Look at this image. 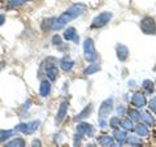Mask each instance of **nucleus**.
<instances>
[{
    "label": "nucleus",
    "mask_w": 156,
    "mask_h": 147,
    "mask_svg": "<svg viewBox=\"0 0 156 147\" xmlns=\"http://www.w3.org/2000/svg\"><path fill=\"white\" fill-rule=\"evenodd\" d=\"M68 103L66 102H64L62 104L58 107V109H57V113H56V122L57 124H60V122L64 120V117L66 116V113H68Z\"/></svg>",
    "instance_id": "12"
},
{
    "label": "nucleus",
    "mask_w": 156,
    "mask_h": 147,
    "mask_svg": "<svg viewBox=\"0 0 156 147\" xmlns=\"http://www.w3.org/2000/svg\"><path fill=\"white\" fill-rule=\"evenodd\" d=\"M120 129H122L124 131H131L134 130V124L130 119H122L120 122Z\"/></svg>",
    "instance_id": "15"
},
{
    "label": "nucleus",
    "mask_w": 156,
    "mask_h": 147,
    "mask_svg": "<svg viewBox=\"0 0 156 147\" xmlns=\"http://www.w3.org/2000/svg\"><path fill=\"white\" fill-rule=\"evenodd\" d=\"M116 112H117V115H119L120 117H122V116H125L126 112H128V109H126L125 107H124L122 104H121V106H119V107L116 108Z\"/></svg>",
    "instance_id": "28"
},
{
    "label": "nucleus",
    "mask_w": 156,
    "mask_h": 147,
    "mask_svg": "<svg viewBox=\"0 0 156 147\" xmlns=\"http://www.w3.org/2000/svg\"><path fill=\"white\" fill-rule=\"evenodd\" d=\"M3 147H26V142L21 137H17V138H13L8 141L7 143H4Z\"/></svg>",
    "instance_id": "13"
},
{
    "label": "nucleus",
    "mask_w": 156,
    "mask_h": 147,
    "mask_svg": "<svg viewBox=\"0 0 156 147\" xmlns=\"http://www.w3.org/2000/svg\"><path fill=\"white\" fill-rule=\"evenodd\" d=\"M83 134L80 133V131H77V134L74 135V138H73V147H81L82 146V141H83Z\"/></svg>",
    "instance_id": "25"
},
{
    "label": "nucleus",
    "mask_w": 156,
    "mask_h": 147,
    "mask_svg": "<svg viewBox=\"0 0 156 147\" xmlns=\"http://www.w3.org/2000/svg\"><path fill=\"white\" fill-rule=\"evenodd\" d=\"M140 120H142L143 124L147 125L148 128H151V126L154 125V117H152V115H151L150 112H144V113H140Z\"/></svg>",
    "instance_id": "17"
},
{
    "label": "nucleus",
    "mask_w": 156,
    "mask_h": 147,
    "mask_svg": "<svg viewBox=\"0 0 156 147\" xmlns=\"http://www.w3.org/2000/svg\"><path fill=\"white\" fill-rule=\"evenodd\" d=\"M111 18H112V14L111 13H108V12H104V13H100L99 16H98L94 21H92V27H95V29H98V27H103V26H105L107 23H108L109 21H111Z\"/></svg>",
    "instance_id": "3"
},
{
    "label": "nucleus",
    "mask_w": 156,
    "mask_h": 147,
    "mask_svg": "<svg viewBox=\"0 0 156 147\" xmlns=\"http://www.w3.org/2000/svg\"><path fill=\"white\" fill-rule=\"evenodd\" d=\"M13 137V130H0V143Z\"/></svg>",
    "instance_id": "24"
},
{
    "label": "nucleus",
    "mask_w": 156,
    "mask_h": 147,
    "mask_svg": "<svg viewBox=\"0 0 156 147\" xmlns=\"http://www.w3.org/2000/svg\"><path fill=\"white\" fill-rule=\"evenodd\" d=\"M39 125H41V121H31V122H27V124H20L16 126V130L17 131H21L22 134H33Z\"/></svg>",
    "instance_id": "2"
},
{
    "label": "nucleus",
    "mask_w": 156,
    "mask_h": 147,
    "mask_svg": "<svg viewBox=\"0 0 156 147\" xmlns=\"http://www.w3.org/2000/svg\"><path fill=\"white\" fill-rule=\"evenodd\" d=\"M77 131H80V133H82L85 137H89V138L95 135V129L92 128V125L87 124V122H81L77 128Z\"/></svg>",
    "instance_id": "6"
},
{
    "label": "nucleus",
    "mask_w": 156,
    "mask_h": 147,
    "mask_svg": "<svg viewBox=\"0 0 156 147\" xmlns=\"http://www.w3.org/2000/svg\"><path fill=\"white\" fill-rule=\"evenodd\" d=\"M46 73H47V77L50 78L51 81H55L56 78H57L58 70H57V68H56V66H53V65H52V66H50V68H48Z\"/></svg>",
    "instance_id": "21"
},
{
    "label": "nucleus",
    "mask_w": 156,
    "mask_h": 147,
    "mask_svg": "<svg viewBox=\"0 0 156 147\" xmlns=\"http://www.w3.org/2000/svg\"><path fill=\"white\" fill-rule=\"evenodd\" d=\"M73 65H74V63H73L72 60H69V59H62L61 60V68L64 69L65 72H69V70H72V68H73Z\"/></svg>",
    "instance_id": "22"
},
{
    "label": "nucleus",
    "mask_w": 156,
    "mask_h": 147,
    "mask_svg": "<svg viewBox=\"0 0 156 147\" xmlns=\"http://www.w3.org/2000/svg\"><path fill=\"white\" fill-rule=\"evenodd\" d=\"M64 38L66 39V41H74V42H78V38H77L76 29H73V27L66 29L65 33H64Z\"/></svg>",
    "instance_id": "18"
},
{
    "label": "nucleus",
    "mask_w": 156,
    "mask_h": 147,
    "mask_svg": "<svg viewBox=\"0 0 156 147\" xmlns=\"http://www.w3.org/2000/svg\"><path fill=\"white\" fill-rule=\"evenodd\" d=\"M31 147H43L41 139H34V141L31 142Z\"/></svg>",
    "instance_id": "30"
},
{
    "label": "nucleus",
    "mask_w": 156,
    "mask_h": 147,
    "mask_svg": "<svg viewBox=\"0 0 156 147\" xmlns=\"http://www.w3.org/2000/svg\"><path fill=\"white\" fill-rule=\"evenodd\" d=\"M148 107H150V109H151V111L156 113V98H152V99L148 102Z\"/></svg>",
    "instance_id": "29"
},
{
    "label": "nucleus",
    "mask_w": 156,
    "mask_h": 147,
    "mask_svg": "<svg viewBox=\"0 0 156 147\" xmlns=\"http://www.w3.org/2000/svg\"><path fill=\"white\" fill-rule=\"evenodd\" d=\"M126 143H128L130 147H143V141L140 137H138L136 134H130L128 135V141H126Z\"/></svg>",
    "instance_id": "11"
},
{
    "label": "nucleus",
    "mask_w": 156,
    "mask_h": 147,
    "mask_svg": "<svg viewBox=\"0 0 156 147\" xmlns=\"http://www.w3.org/2000/svg\"><path fill=\"white\" fill-rule=\"evenodd\" d=\"M86 147H96V145H92V143H91V145H87Z\"/></svg>",
    "instance_id": "33"
},
{
    "label": "nucleus",
    "mask_w": 156,
    "mask_h": 147,
    "mask_svg": "<svg viewBox=\"0 0 156 147\" xmlns=\"http://www.w3.org/2000/svg\"><path fill=\"white\" fill-rule=\"evenodd\" d=\"M112 106H113V99H107V100H104L103 102V104L100 106V109H99V112H100V119H105L107 117V115H109V112H111V109H112Z\"/></svg>",
    "instance_id": "8"
},
{
    "label": "nucleus",
    "mask_w": 156,
    "mask_h": 147,
    "mask_svg": "<svg viewBox=\"0 0 156 147\" xmlns=\"http://www.w3.org/2000/svg\"><path fill=\"white\" fill-rule=\"evenodd\" d=\"M120 122H121L120 117H119V116H113V117H112V119L109 120V124H108V125L115 130V129H119V128H120Z\"/></svg>",
    "instance_id": "26"
},
{
    "label": "nucleus",
    "mask_w": 156,
    "mask_h": 147,
    "mask_svg": "<svg viewBox=\"0 0 156 147\" xmlns=\"http://www.w3.org/2000/svg\"><path fill=\"white\" fill-rule=\"evenodd\" d=\"M83 52H85V57H86L87 61H94V60H96L98 53L95 51V46H94V42H92V39L87 38L86 41H85Z\"/></svg>",
    "instance_id": "1"
},
{
    "label": "nucleus",
    "mask_w": 156,
    "mask_h": 147,
    "mask_svg": "<svg viewBox=\"0 0 156 147\" xmlns=\"http://www.w3.org/2000/svg\"><path fill=\"white\" fill-rule=\"evenodd\" d=\"M4 22H5V17H4L3 14H0V26H2Z\"/></svg>",
    "instance_id": "31"
},
{
    "label": "nucleus",
    "mask_w": 156,
    "mask_h": 147,
    "mask_svg": "<svg viewBox=\"0 0 156 147\" xmlns=\"http://www.w3.org/2000/svg\"><path fill=\"white\" fill-rule=\"evenodd\" d=\"M128 56H129L128 48H126L125 46H122V45L117 46V57H119L121 61H125L126 59H128Z\"/></svg>",
    "instance_id": "16"
},
{
    "label": "nucleus",
    "mask_w": 156,
    "mask_h": 147,
    "mask_svg": "<svg viewBox=\"0 0 156 147\" xmlns=\"http://www.w3.org/2000/svg\"><path fill=\"white\" fill-rule=\"evenodd\" d=\"M99 69H100L99 64H98V63H92V64H90L85 69V74H94V73H96Z\"/></svg>",
    "instance_id": "23"
},
{
    "label": "nucleus",
    "mask_w": 156,
    "mask_h": 147,
    "mask_svg": "<svg viewBox=\"0 0 156 147\" xmlns=\"http://www.w3.org/2000/svg\"><path fill=\"white\" fill-rule=\"evenodd\" d=\"M142 87H143V90L147 92V94H151V92L154 91V86H152V82H151L150 80H146V81H143V85H142Z\"/></svg>",
    "instance_id": "27"
},
{
    "label": "nucleus",
    "mask_w": 156,
    "mask_h": 147,
    "mask_svg": "<svg viewBox=\"0 0 156 147\" xmlns=\"http://www.w3.org/2000/svg\"><path fill=\"white\" fill-rule=\"evenodd\" d=\"M140 29L144 34H155L156 31V26H155V22L151 17H146L142 20L140 22Z\"/></svg>",
    "instance_id": "4"
},
{
    "label": "nucleus",
    "mask_w": 156,
    "mask_h": 147,
    "mask_svg": "<svg viewBox=\"0 0 156 147\" xmlns=\"http://www.w3.org/2000/svg\"><path fill=\"white\" fill-rule=\"evenodd\" d=\"M91 111H92V106L90 104V106H87V107H86V108H85L83 111H82V112H81V113H80V115H77V117H76V119H74V120H76V121H81V120H83V119H86V117H87V116H89V115L91 113Z\"/></svg>",
    "instance_id": "20"
},
{
    "label": "nucleus",
    "mask_w": 156,
    "mask_h": 147,
    "mask_svg": "<svg viewBox=\"0 0 156 147\" xmlns=\"http://www.w3.org/2000/svg\"><path fill=\"white\" fill-rule=\"evenodd\" d=\"M98 143H99L100 147H112V145L115 143V139L112 135L104 134V135L98 137Z\"/></svg>",
    "instance_id": "10"
},
{
    "label": "nucleus",
    "mask_w": 156,
    "mask_h": 147,
    "mask_svg": "<svg viewBox=\"0 0 156 147\" xmlns=\"http://www.w3.org/2000/svg\"><path fill=\"white\" fill-rule=\"evenodd\" d=\"M112 147H124V145H120V143H116L115 142V143L112 145Z\"/></svg>",
    "instance_id": "32"
},
{
    "label": "nucleus",
    "mask_w": 156,
    "mask_h": 147,
    "mask_svg": "<svg viewBox=\"0 0 156 147\" xmlns=\"http://www.w3.org/2000/svg\"><path fill=\"white\" fill-rule=\"evenodd\" d=\"M134 131H135L136 135L140 137V138H147L148 134H150L148 126L144 125L143 122H142V124H136V125L134 126Z\"/></svg>",
    "instance_id": "9"
},
{
    "label": "nucleus",
    "mask_w": 156,
    "mask_h": 147,
    "mask_svg": "<svg viewBox=\"0 0 156 147\" xmlns=\"http://www.w3.org/2000/svg\"><path fill=\"white\" fill-rule=\"evenodd\" d=\"M112 137H113V139L116 143H120V145H125L126 141H128V133L126 131H124L122 129H115L113 130V134H112Z\"/></svg>",
    "instance_id": "7"
},
{
    "label": "nucleus",
    "mask_w": 156,
    "mask_h": 147,
    "mask_svg": "<svg viewBox=\"0 0 156 147\" xmlns=\"http://www.w3.org/2000/svg\"><path fill=\"white\" fill-rule=\"evenodd\" d=\"M39 92L42 96H48L51 94V83L48 81H42L41 87H39Z\"/></svg>",
    "instance_id": "14"
},
{
    "label": "nucleus",
    "mask_w": 156,
    "mask_h": 147,
    "mask_svg": "<svg viewBox=\"0 0 156 147\" xmlns=\"http://www.w3.org/2000/svg\"><path fill=\"white\" fill-rule=\"evenodd\" d=\"M131 104H133L135 108H143V107L147 104V99H146V95L142 92L136 91L135 94L131 98Z\"/></svg>",
    "instance_id": "5"
},
{
    "label": "nucleus",
    "mask_w": 156,
    "mask_h": 147,
    "mask_svg": "<svg viewBox=\"0 0 156 147\" xmlns=\"http://www.w3.org/2000/svg\"><path fill=\"white\" fill-rule=\"evenodd\" d=\"M126 113L129 115L128 119H130L131 121H139L140 120V112L138 111V108H129Z\"/></svg>",
    "instance_id": "19"
}]
</instances>
